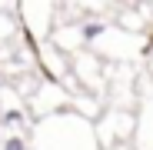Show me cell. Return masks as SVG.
<instances>
[{"instance_id":"obj_1","label":"cell","mask_w":153,"mask_h":150,"mask_svg":"<svg viewBox=\"0 0 153 150\" xmlns=\"http://www.w3.org/2000/svg\"><path fill=\"white\" fill-rule=\"evenodd\" d=\"M4 150H27V140L13 134V137H7V140H4Z\"/></svg>"},{"instance_id":"obj_2","label":"cell","mask_w":153,"mask_h":150,"mask_svg":"<svg viewBox=\"0 0 153 150\" xmlns=\"http://www.w3.org/2000/svg\"><path fill=\"white\" fill-rule=\"evenodd\" d=\"M100 34H103V23H87V27H83V37H87V40H93V37H100Z\"/></svg>"},{"instance_id":"obj_3","label":"cell","mask_w":153,"mask_h":150,"mask_svg":"<svg viewBox=\"0 0 153 150\" xmlns=\"http://www.w3.org/2000/svg\"><path fill=\"white\" fill-rule=\"evenodd\" d=\"M23 117H20V110H7L4 117H0V123H4V127H10V123H20Z\"/></svg>"}]
</instances>
